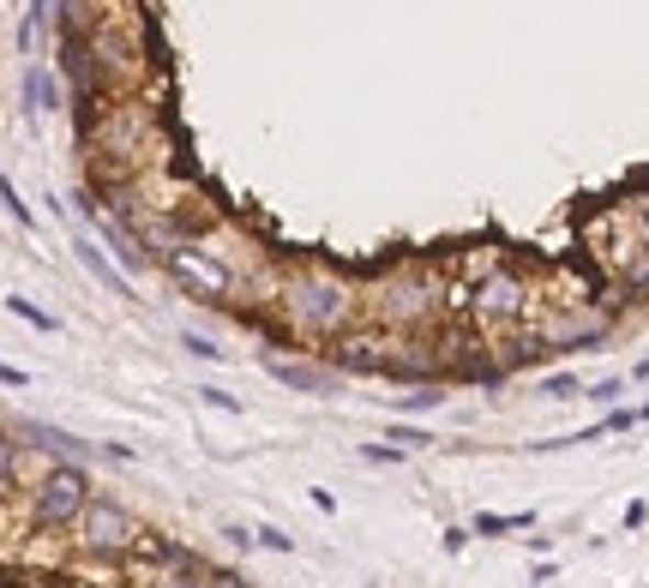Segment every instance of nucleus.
<instances>
[{"instance_id": "nucleus-1", "label": "nucleus", "mask_w": 649, "mask_h": 588, "mask_svg": "<svg viewBox=\"0 0 649 588\" xmlns=\"http://www.w3.org/2000/svg\"><path fill=\"white\" fill-rule=\"evenodd\" d=\"M277 306H283V318H289L295 337L331 342V337H343V330L355 325L361 294H355V283H343L337 271H295V276H283Z\"/></svg>"}, {"instance_id": "nucleus-2", "label": "nucleus", "mask_w": 649, "mask_h": 588, "mask_svg": "<svg viewBox=\"0 0 649 588\" xmlns=\"http://www.w3.org/2000/svg\"><path fill=\"white\" fill-rule=\"evenodd\" d=\"M590 252L626 289V301H649V240L638 235V223L626 211H614L607 223H590Z\"/></svg>"}, {"instance_id": "nucleus-3", "label": "nucleus", "mask_w": 649, "mask_h": 588, "mask_svg": "<svg viewBox=\"0 0 649 588\" xmlns=\"http://www.w3.org/2000/svg\"><path fill=\"white\" fill-rule=\"evenodd\" d=\"M163 264H169V276L187 294H199V301H228V294L240 289V271H228V264H223V247H193V240H175V247L163 252Z\"/></svg>"}, {"instance_id": "nucleus-4", "label": "nucleus", "mask_w": 649, "mask_h": 588, "mask_svg": "<svg viewBox=\"0 0 649 588\" xmlns=\"http://www.w3.org/2000/svg\"><path fill=\"white\" fill-rule=\"evenodd\" d=\"M439 276L433 271H398L391 283H379L373 294V313L385 318L391 330H415V325H427L433 313H439Z\"/></svg>"}, {"instance_id": "nucleus-5", "label": "nucleus", "mask_w": 649, "mask_h": 588, "mask_svg": "<svg viewBox=\"0 0 649 588\" xmlns=\"http://www.w3.org/2000/svg\"><path fill=\"white\" fill-rule=\"evenodd\" d=\"M85 505H91V480H85L79 468H48V475L31 487V529L36 534L72 529Z\"/></svg>"}, {"instance_id": "nucleus-6", "label": "nucleus", "mask_w": 649, "mask_h": 588, "mask_svg": "<svg viewBox=\"0 0 649 588\" xmlns=\"http://www.w3.org/2000/svg\"><path fill=\"white\" fill-rule=\"evenodd\" d=\"M72 529H79V546L91 558H121V553H133V546H138V522L126 517L114 498H91Z\"/></svg>"}, {"instance_id": "nucleus-7", "label": "nucleus", "mask_w": 649, "mask_h": 588, "mask_svg": "<svg viewBox=\"0 0 649 588\" xmlns=\"http://www.w3.org/2000/svg\"><path fill=\"white\" fill-rule=\"evenodd\" d=\"M463 306H469V318H475L481 330H500V325H512V318L529 313V283L517 271H488L463 294Z\"/></svg>"}, {"instance_id": "nucleus-8", "label": "nucleus", "mask_w": 649, "mask_h": 588, "mask_svg": "<svg viewBox=\"0 0 649 588\" xmlns=\"http://www.w3.org/2000/svg\"><path fill=\"white\" fill-rule=\"evenodd\" d=\"M602 342H607V318L602 313H566V318H547L541 325V349L578 354V349H602Z\"/></svg>"}, {"instance_id": "nucleus-9", "label": "nucleus", "mask_w": 649, "mask_h": 588, "mask_svg": "<svg viewBox=\"0 0 649 588\" xmlns=\"http://www.w3.org/2000/svg\"><path fill=\"white\" fill-rule=\"evenodd\" d=\"M48 109H60V84L48 67H24V114L31 121H43Z\"/></svg>"}, {"instance_id": "nucleus-10", "label": "nucleus", "mask_w": 649, "mask_h": 588, "mask_svg": "<svg viewBox=\"0 0 649 588\" xmlns=\"http://www.w3.org/2000/svg\"><path fill=\"white\" fill-rule=\"evenodd\" d=\"M265 366H271V378H283V385H295V391H337V373H325V366H295V361H271L265 354Z\"/></svg>"}, {"instance_id": "nucleus-11", "label": "nucleus", "mask_w": 649, "mask_h": 588, "mask_svg": "<svg viewBox=\"0 0 649 588\" xmlns=\"http://www.w3.org/2000/svg\"><path fill=\"white\" fill-rule=\"evenodd\" d=\"M48 24H55V0H31V7H24V24H19V48H24V55L43 48Z\"/></svg>"}, {"instance_id": "nucleus-12", "label": "nucleus", "mask_w": 649, "mask_h": 588, "mask_svg": "<svg viewBox=\"0 0 649 588\" xmlns=\"http://www.w3.org/2000/svg\"><path fill=\"white\" fill-rule=\"evenodd\" d=\"M72 252H79V259H85V271H91V276H97V283H103L109 294H126L121 271H114V264L103 259V247H91V240H85V235H72Z\"/></svg>"}, {"instance_id": "nucleus-13", "label": "nucleus", "mask_w": 649, "mask_h": 588, "mask_svg": "<svg viewBox=\"0 0 649 588\" xmlns=\"http://www.w3.org/2000/svg\"><path fill=\"white\" fill-rule=\"evenodd\" d=\"M475 534H517V529H536V510H517V517H500V510H481L475 522H469Z\"/></svg>"}, {"instance_id": "nucleus-14", "label": "nucleus", "mask_w": 649, "mask_h": 588, "mask_svg": "<svg viewBox=\"0 0 649 588\" xmlns=\"http://www.w3.org/2000/svg\"><path fill=\"white\" fill-rule=\"evenodd\" d=\"M7 313H19L24 325H36V330H60V318H55V313H43L36 301H24V294H7Z\"/></svg>"}, {"instance_id": "nucleus-15", "label": "nucleus", "mask_w": 649, "mask_h": 588, "mask_svg": "<svg viewBox=\"0 0 649 588\" xmlns=\"http://www.w3.org/2000/svg\"><path fill=\"white\" fill-rule=\"evenodd\" d=\"M0 211L12 216L19 228H36V216H31V204H24L19 193H12V181H7V169H0Z\"/></svg>"}, {"instance_id": "nucleus-16", "label": "nucleus", "mask_w": 649, "mask_h": 588, "mask_svg": "<svg viewBox=\"0 0 649 588\" xmlns=\"http://www.w3.org/2000/svg\"><path fill=\"white\" fill-rule=\"evenodd\" d=\"M19 468H24V451L12 439H0V493L12 487V480H19Z\"/></svg>"}, {"instance_id": "nucleus-17", "label": "nucleus", "mask_w": 649, "mask_h": 588, "mask_svg": "<svg viewBox=\"0 0 649 588\" xmlns=\"http://www.w3.org/2000/svg\"><path fill=\"white\" fill-rule=\"evenodd\" d=\"M439 403H445V391H439V385H422V391L403 396V408H410V415H415V408H439Z\"/></svg>"}, {"instance_id": "nucleus-18", "label": "nucleus", "mask_w": 649, "mask_h": 588, "mask_svg": "<svg viewBox=\"0 0 649 588\" xmlns=\"http://www.w3.org/2000/svg\"><path fill=\"white\" fill-rule=\"evenodd\" d=\"M391 439H398V451H427V444H433V432H422V427H398Z\"/></svg>"}, {"instance_id": "nucleus-19", "label": "nucleus", "mask_w": 649, "mask_h": 588, "mask_svg": "<svg viewBox=\"0 0 649 588\" xmlns=\"http://www.w3.org/2000/svg\"><path fill=\"white\" fill-rule=\"evenodd\" d=\"M157 588H205V583H199L193 565H181V570H169V577H157Z\"/></svg>"}, {"instance_id": "nucleus-20", "label": "nucleus", "mask_w": 649, "mask_h": 588, "mask_svg": "<svg viewBox=\"0 0 649 588\" xmlns=\"http://www.w3.org/2000/svg\"><path fill=\"white\" fill-rule=\"evenodd\" d=\"M541 391H547V396H583V385H578V378H571V373H553V378H547Z\"/></svg>"}, {"instance_id": "nucleus-21", "label": "nucleus", "mask_w": 649, "mask_h": 588, "mask_svg": "<svg viewBox=\"0 0 649 588\" xmlns=\"http://www.w3.org/2000/svg\"><path fill=\"white\" fill-rule=\"evenodd\" d=\"M619 391H626V378H602V385H590L583 396H595V403H619Z\"/></svg>"}, {"instance_id": "nucleus-22", "label": "nucleus", "mask_w": 649, "mask_h": 588, "mask_svg": "<svg viewBox=\"0 0 649 588\" xmlns=\"http://www.w3.org/2000/svg\"><path fill=\"white\" fill-rule=\"evenodd\" d=\"M181 342H187V349H193V354H199V361H216V354H223V349H216V342H211V337H199V330H193V337H181Z\"/></svg>"}, {"instance_id": "nucleus-23", "label": "nucleus", "mask_w": 649, "mask_h": 588, "mask_svg": "<svg viewBox=\"0 0 649 588\" xmlns=\"http://www.w3.org/2000/svg\"><path fill=\"white\" fill-rule=\"evenodd\" d=\"M626 216L638 223V235L649 240V193H644V199H631V211H626Z\"/></svg>"}, {"instance_id": "nucleus-24", "label": "nucleus", "mask_w": 649, "mask_h": 588, "mask_svg": "<svg viewBox=\"0 0 649 588\" xmlns=\"http://www.w3.org/2000/svg\"><path fill=\"white\" fill-rule=\"evenodd\" d=\"M361 456H367V463H398V456H403V451H398V444H367V451H361Z\"/></svg>"}, {"instance_id": "nucleus-25", "label": "nucleus", "mask_w": 649, "mask_h": 588, "mask_svg": "<svg viewBox=\"0 0 649 588\" xmlns=\"http://www.w3.org/2000/svg\"><path fill=\"white\" fill-rule=\"evenodd\" d=\"M259 541H265V546H271V553H295V541H289V534H283V529H265V534H259Z\"/></svg>"}, {"instance_id": "nucleus-26", "label": "nucleus", "mask_w": 649, "mask_h": 588, "mask_svg": "<svg viewBox=\"0 0 649 588\" xmlns=\"http://www.w3.org/2000/svg\"><path fill=\"white\" fill-rule=\"evenodd\" d=\"M0 385L19 391V385H31V373H24V366H0Z\"/></svg>"}, {"instance_id": "nucleus-27", "label": "nucleus", "mask_w": 649, "mask_h": 588, "mask_svg": "<svg viewBox=\"0 0 649 588\" xmlns=\"http://www.w3.org/2000/svg\"><path fill=\"white\" fill-rule=\"evenodd\" d=\"M205 403H211V408H228V415H235V408H240V403H235V396H228V391H205Z\"/></svg>"}, {"instance_id": "nucleus-28", "label": "nucleus", "mask_w": 649, "mask_h": 588, "mask_svg": "<svg viewBox=\"0 0 649 588\" xmlns=\"http://www.w3.org/2000/svg\"><path fill=\"white\" fill-rule=\"evenodd\" d=\"M644 517H649V505L638 498V505H626V529H644Z\"/></svg>"}, {"instance_id": "nucleus-29", "label": "nucleus", "mask_w": 649, "mask_h": 588, "mask_svg": "<svg viewBox=\"0 0 649 588\" xmlns=\"http://www.w3.org/2000/svg\"><path fill=\"white\" fill-rule=\"evenodd\" d=\"M205 588H240V577H211Z\"/></svg>"}, {"instance_id": "nucleus-30", "label": "nucleus", "mask_w": 649, "mask_h": 588, "mask_svg": "<svg viewBox=\"0 0 649 588\" xmlns=\"http://www.w3.org/2000/svg\"><path fill=\"white\" fill-rule=\"evenodd\" d=\"M631 378H638V385H649V361H638V373H631Z\"/></svg>"}]
</instances>
